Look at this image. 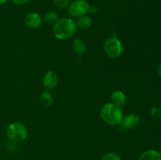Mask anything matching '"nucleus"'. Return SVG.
I'll return each mask as SVG.
<instances>
[{"mask_svg": "<svg viewBox=\"0 0 161 160\" xmlns=\"http://www.w3.org/2000/svg\"><path fill=\"white\" fill-rule=\"evenodd\" d=\"M100 115L104 122L108 125L116 126L120 125L124 118V112L120 108L109 102L102 107Z\"/></svg>", "mask_w": 161, "mask_h": 160, "instance_id": "obj_2", "label": "nucleus"}, {"mask_svg": "<svg viewBox=\"0 0 161 160\" xmlns=\"http://www.w3.org/2000/svg\"><path fill=\"white\" fill-rule=\"evenodd\" d=\"M76 27L82 30H87L92 26V19L87 15L82 16L78 17L76 22Z\"/></svg>", "mask_w": 161, "mask_h": 160, "instance_id": "obj_11", "label": "nucleus"}, {"mask_svg": "<svg viewBox=\"0 0 161 160\" xmlns=\"http://www.w3.org/2000/svg\"><path fill=\"white\" fill-rule=\"evenodd\" d=\"M74 50L78 55H83L86 52V46L84 41L81 39H75L72 43Z\"/></svg>", "mask_w": 161, "mask_h": 160, "instance_id": "obj_12", "label": "nucleus"}, {"mask_svg": "<svg viewBox=\"0 0 161 160\" xmlns=\"http://www.w3.org/2000/svg\"><path fill=\"white\" fill-rule=\"evenodd\" d=\"M42 84L47 89H53L58 85V76L53 71H48L46 72L42 78Z\"/></svg>", "mask_w": 161, "mask_h": 160, "instance_id": "obj_8", "label": "nucleus"}, {"mask_svg": "<svg viewBox=\"0 0 161 160\" xmlns=\"http://www.w3.org/2000/svg\"><path fill=\"white\" fill-rule=\"evenodd\" d=\"M139 122V116L137 114H135V113H130V114L124 116L122 122H121L119 125L124 130H132V129L138 126Z\"/></svg>", "mask_w": 161, "mask_h": 160, "instance_id": "obj_7", "label": "nucleus"}, {"mask_svg": "<svg viewBox=\"0 0 161 160\" xmlns=\"http://www.w3.org/2000/svg\"><path fill=\"white\" fill-rule=\"evenodd\" d=\"M104 50L107 56L109 57L117 58L123 53L124 46L119 39L116 37H111L105 42Z\"/></svg>", "mask_w": 161, "mask_h": 160, "instance_id": "obj_4", "label": "nucleus"}, {"mask_svg": "<svg viewBox=\"0 0 161 160\" xmlns=\"http://www.w3.org/2000/svg\"><path fill=\"white\" fill-rule=\"evenodd\" d=\"M59 19L58 14L54 11H48L44 14L42 17V21L47 24H54Z\"/></svg>", "mask_w": 161, "mask_h": 160, "instance_id": "obj_14", "label": "nucleus"}, {"mask_svg": "<svg viewBox=\"0 0 161 160\" xmlns=\"http://www.w3.org/2000/svg\"><path fill=\"white\" fill-rule=\"evenodd\" d=\"M157 73H158L159 76L161 78V64L158 66V68H157Z\"/></svg>", "mask_w": 161, "mask_h": 160, "instance_id": "obj_20", "label": "nucleus"}, {"mask_svg": "<svg viewBox=\"0 0 161 160\" xmlns=\"http://www.w3.org/2000/svg\"><path fill=\"white\" fill-rule=\"evenodd\" d=\"M42 17L39 13H28L25 17V24L30 29H36L42 25Z\"/></svg>", "mask_w": 161, "mask_h": 160, "instance_id": "obj_6", "label": "nucleus"}, {"mask_svg": "<svg viewBox=\"0 0 161 160\" xmlns=\"http://www.w3.org/2000/svg\"><path fill=\"white\" fill-rule=\"evenodd\" d=\"M55 6L61 9H67L70 4V0H53Z\"/></svg>", "mask_w": 161, "mask_h": 160, "instance_id": "obj_15", "label": "nucleus"}, {"mask_svg": "<svg viewBox=\"0 0 161 160\" xmlns=\"http://www.w3.org/2000/svg\"><path fill=\"white\" fill-rule=\"evenodd\" d=\"M138 160H161V153L153 149H149L143 152Z\"/></svg>", "mask_w": 161, "mask_h": 160, "instance_id": "obj_10", "label": "nucleus"}, {"mask_svg": "<svg viewBox=\"0 0 161 160\" xmlns=\"http://www.w3.org/2000/svg\"><path fill=\"white\" fill-rule=\"evenodd\" d=\"M149 113H150V115L153 117H160L161 115V108L157 106L152 107V108H150V110H149Z\"/></svg>", "mask_w": 161, "mask_h": 160, "instance_id": "obj_17", "label": "nucleus"}, {"mask_svg": "<svg viewBox=\"0 0 161 160\" xmlns=\"http://www.w3.org/2000/svg\"><path fill=\"white\" fill-rule=\"evenodd\" d=\"M30 1H31V0H11V2H12L14 4L17 5V6L25 5V4H26V3H29Z\"/></svg>", "mask_w": 161, "mask_h": 160, "instance_id": "obj_18", "label": "nucleus"}, {"mask_svg": "<svg viewBox=\"0 0 161 160\" xmlns=\"http://www.w3.org/2000/svg\"><path fill=\"white\" fill-rule=\"evenodd\" d=\"M9 0H0V6H3V5L6 4Z\"/></svg>", "mask_w": 161, "mask_h": 160, "instance_id": "obj_21", "label": "nucleus"}, {"mask_svg": "<svg viewBox=\"0 0 161 160\" xmlns=\"http://www.w3.org/2000/svg\"><path fill=\"white\" fill-rule=\"evenodd\" d=\"M102 160H121V158L115 152H107L102 155Z\"/></svg>", "mask_w": 161, "mask_h": 160, "instance_id": "obj_16", "label": "nucleus"}, {"mask_svg": "<svg viewBox=\"0 0 161 160\" xmlns=\"http://www.w3.org/2000/svg\"><path fill=\"white\" fill-rule=\"evenodd\" d=\"M40 102L44 107H50L52 106V104H53V97L52 95V93L49 91L45 90L43 92H42V93L40 94Z\"/></svg>", "mask_w": 161, "mask_h": 160, "instance_id": "obj_13", "label": "nucleus"}, {"mask_svg": "<svg viewBox=\"0 0 161 160\" xmlns=\"http://www.w3.org/2000/svg\"><path fill=\"white\" fill-rule=\"evenodd\" d=\"M89 12L91 13H93V14L96 13L97 12V6H91V5H90Z\"/></svg>", "mask_w": 161, "mask_h": 160, "instance_id": "obj_19", "label": "nucleus"}, {"mask_svg": "<svg viewBox=\"0 0 161 160\" xmlns=\"http://www.w3.org/2000/svg\"><path fill=\"white\" fill-rule=\"evenodd\" d=\"M112 103L119 108H123L127 103V97L121 90H114L111 94Z\"/></svg>", "mask_w": 161, "mask_h": 160, "instance_id": "obj_9", "label": "nucleus"}, {"mask_svg": "<svg viewBox=\"0 0 161 160\" xmlns=\"http://www.w3.org/2000/svg\"><path fill=\"white\" fill-rule=\"evenodd\" d=\"M90 4L86 0H74L68 7V12L70 17H80L86 15L89 12Z\"/></svg>", "mask_w": 161, "mask_h": 160, "instance_id": "obj_5", "label": "nucleus"}, {"mask_svg": "<svg viewBox=\"0 0 161 160\" xmlns=\"http://www.w3.org/2000/svg\"><path fill=\"white\" fill-rule=\"evenodd\" d=\"M76 24L71 17L59 18L53 25V34L56 39L64 40L72 37L76 31Z\"/></svg>", "mask_w": 161, "mask_h": 160, "instance_id": "obj_1", "label": "nucleus"}, {"mask_svg": "<svg viewBox=\"0 0 161 160\" xmlns=\"http://www.w3.org/2000/svg\"><path fill=\"white\" fill-rule=\"evenodd\" d=\"M6 136L14 142H22L28 136V131L24 124L19 122H14L6 127Z\"/></svg>", "mask_w": 161, "mask_h": 160, "instance_id": "obj_3", "label": "nucleus"}]
</instances>
